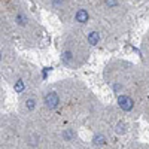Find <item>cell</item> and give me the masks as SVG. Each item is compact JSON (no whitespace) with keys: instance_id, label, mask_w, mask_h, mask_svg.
<instances>
[{"instance_id":"1","label":"cell","mask_w":149,"mask_h":149,"mask_svg":"<svg viewBox=\"0 0 149 149\" xmlns=\"http://www.w3.org/2000/svg\"><path fill=\"white\" fill-rule=\"evenodd\" d=\"M58 103H60V100H58V95H57V93L51 91V93H48V94L45 95V104H46V107H48L49 110H54V109H57Z\"/></svg>"},{"instance_id":"2","label":"cell","mask_w":149,"mask_h":149,"mask_svg":"<svg viewBox=\"0 0 149 149\" xmlns=\"http://www.w3.org/2000/svg\"><path fill=\"white\" fill-rule=\"evenodd\" d=\"M118 104H119V107L122 109V110H131L133 109V100L128 97V95H121L119 98H118Z\"/></svg>"},{"instance_id":"3","label":"cell","mask_w":149,"mask_h":149,"mask_svg":"<svg viewBox=\"0 0 149 149\" xmlns=\"http://www.w3.org/2000/svg\"><path fill=\"white\" fill-rule=\"evenodd\" d=\"M76 21L78 22H86L88 21V12L84 10V9H79L76 12Z\"/></svg>"},{"instance_id":"4","label":"cell","mask_w":149,"mask_h":149,"mask_svg":"<svg viewBox=\"0 0 149 149\" xmlns=\"http://www.w3.org/2000/svg\"><path fill=\"white\" fill-rule=\"evenodd\" d=\"M98 40H100V36H98L97 31H91V33L88 34V42H90V45H97Z\"/></svg>"},{"instance_id":"5","label":"cell","mask_w":149,"mask_h":149,"mask_svg":"<svg viewBox=\"0 0 149 149\" xmlns=\"http://www.w3.org/2000/svg\"><path fill=\"white\" fill-rule=\"evenodd\" d=\"M24 88H26L24 82H22L21 79H18V81L15 82V91H17V93H22V91H24Z\"/></svg>"},{"instance_id":"6","label":"cell","mask_w":149,"mask_h":149,"mask_svg":"<svg viewBox=\"0 0 149 149\" xmlns=\"http://www.w3.org/2000/svg\"><path fill=\"white\" fill-rule=\"evenodd\" d=\"M104 140H106L104 136H102V134H100V136H95V137H94V143H95V145H103Z\"/></svg>"},{"instance_id":"7","label":"cell","mask_w":149,"mask_h":149,"mask_svg":"<svg viewBox=\"0 0 149 149\" xmlns=\"http://www.w3.org/2000/svg\"><path fill=\"white\" fill-rule=\"evenodd\" d=\"M26 104H27V109H29V110H33L34 106H36V102L33 100V98H29V100L26 102Z\"/></svg>"},{"instance_id":"8","label":"cell","mask_w":149,"mask_h":149,"mask_svg":"<svg viewBox=\"0 0 149 149\" xmlns=\"http://www.w3.org/2000/svg\"><path fill=\"white\" fill-rule=\"evenodd\" d=\"M124 131H125V124L119 122L118 125H116V133H118V134H121V133H124Z\"/></svg>"},{"instance_id":"9","label":"cell","mask_w":149,"mask_h":149,"mask_svg":"<svg viewBox=\"0 0 149 149\" xmlns=\"http://www.w3.org/2000/svg\"><path fill=\"white\" fill-rule=\"evenodd\" d=\"M70 58H72V54H70V52H66V54H64V60H66V61H70Z\"/></svg>"},{"instance_id":"10","label":"cell","mask_w":149,"mask_h":149,"mask_svg":"<svg viewBox=\"0 0 149 149\" xmlns=\"http://www.w3.org/2000/svg\"><path fill=\"white\" fill-rule=\"evenodd\" d=\"M18 19H19V24H26V19H24V17L18 15Z\"/></svg>"},{"instance_id":"11","label":"cell","mask_w":149,"mask_h":149,"mask_svg":"<svg viewBox=\"0 0 149 149\" xmlns=\"http://www.w3.org/2000/svg\"><path fill=\"white\" fill-rule=\"evenodd\" d=\"M63 2H64V0H52V3H54V5H61Z\"/></svg>"},{"instance_id":"12","label":"cell","mask_w":149,"mask_h":149,"mask_svg":"<svg viewBox=\"0 0 149 149\" xmlns=\"http://www.w3.org/2000/svg\"><path fill=\"white\" fill-rule=\"evenodd\" d=\"M64 136H66V137H67V139H70V137H72V133H70V131H67V133H66Z\"/></svg>"},{"instance_id":"13","label":"cell","mask_w":149,"mask_h":149,"mask_svg":"<svg viewBox=\"0 0 149 149\" xmlns=\"http://www.w3.org/2000/svg\"><path fill=\"white\" fill-rule=\"evenodd\" d=\"M107 3L109 5H115V0H107Z\"/></svg>"}]
</instances>
